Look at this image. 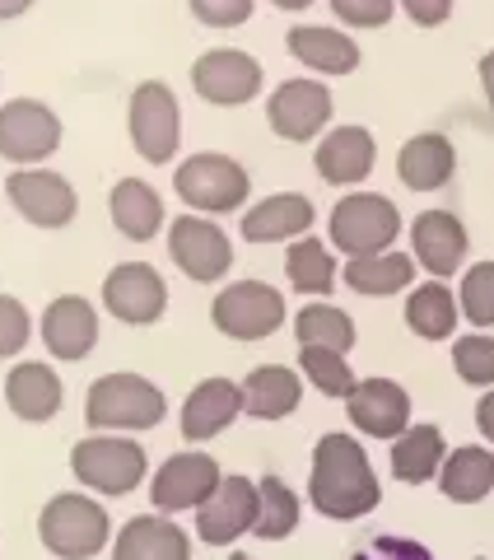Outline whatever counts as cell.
<instances>
[{"instance_id":"74e56055","label":"cell","mask_w":494,"mask_h":560,"mask_svg":"<svg viewBox=\"0 0 494 560\" xmlns=\"http://www.w3.org/2000/svg\"><path fill=\"white\" fill-rule=\"evenodd\" d=\"M452 370L475 388H494V337H462L452 346Z\"/></svg>"},{"instance_id":"9a60e30c","label":"cell","mask_w":494,"mask_h":560,"mask_svg":"<svg viewBox=\"0 0 494 560\" xmlns=\"http://www.w3.org/2000/svg\"><path fill=\"white\" fill-rule=\"evenodd\" d=\"M267 121L285 140H313L331 121V94L317 80H285L267 103Z\"/></svg>"},{"instance_id":"8d00e7d4","label":"cell","mask_w":494,"mask_h":560,"mask_svg":"<svg viewBox=\"0 0 494 560\" xmlns=\"http://www.w3.org/2000/svg\"><path fill=\"white\" fill-rule=\"evenodd\" d=\"M462 313L475 327H494V261H475L462 276Z\"/></svg>"},{"instance_id":"30bf717a","label":"cell","mask_w":494,"mask_h":560,"mask_svg":"<svg viewBox=\"0 0 494 560\" xmlns=\"http://www.w3.org/2000/svg\"><path fill=\"white\" fill-rule=\"evenodd\" d=\"M103 308L131 327H150V323L164 318L168 285L154 267H145V261H127V267L108 271V280H103Z\"/></svg>"},{"instance_id":"7c38bea8","label":"cell","mask_w":494,"mask_h":560,"mask_svg":"<svg viewBox=\"0 0 494 560\" xmlns=\"http://www.w3.org/2000/svg\"><path fill=\"white\" fill-rule=\"evenodd\" d=\"M220 481H224V471L215 467L210 453H178V458H168L154 471L150 495L164 514H183V510H201L220 490Z\"/></svg>"},{"instance_id":"4dcf8cb0","label":"cell","mask_w":494,"mask_h":560,"mask_svg":"<svg viewBox=\"0 0 494 560\" xmlns=\"http://www.w3.org/2000/svg\"><path fill=\"white\" fill-rule=\"evenodd\" d=\"M405 323H411V331H415V337H425V341L452 337V327H457V294L448 285H438V280H430V285H420L411 300H405Z\"/></svg>"},{"instance_id":"4316f807","label":"cell","mask_w":494,"mask_h":560,"mask_svg":"<svg viewBox=\"0 0 494 560\" xmlns=\"http://www.w3.org/2000/svg\"><path fill=\"white\" fill-rule=\"evenodd\" d=\"M298 393H304V383H298L294 370H285V364H261V370H252L243 383V411L257 420H285L298 407Z\"/></svg>"},{"instance_id":"1f68e13d","label":"cell","mask_w":494,"mask_h":560,"mask_svg":"<svg viewBox=\"0 0 494 560\" xmlns=\"http://www.w3.org/2000/svg\"><path fill=\"white\" fill-rule=\"evenodd\" d=\"M415 261L401 253H378V257H350L345 261V285L360 294H397L411 285Z\"/></svg>"},{"instance_id":"e575fe53","label":"cell","mask_w":494,"mask_h":560,"mask_svg":"<svg viewBox=\"0 0 494 560\" xmlns=\"http://www.w3.org/2000/svg\"><path fill=\"white\" fill-rule=\"evenodd\" d=\"M294 331H298V346H327V350H341V355L355 346V323L331 304H308L294 318Z\"/></svg>"},{"instance_id":"ffe728a7","label":"cell","mask_w":494,"mask_h":560,"mask_svg":"<svg viewBox=\"0 0 494 560\" xmlns=\"http://www.w3.org/2000/svg\"><path fill=\"white\" fill-rule=\"evenodd\" d=\"M411 243H415V261L434 276H452L467 257V230L448 210H425L411 224Z\"/></svg>"},{"instance_id":"b9f144b4","label":"cell","mask_w":494,"mask_h":560,"mask_svg":"<svg viewBox=\"0 0 494 560\" xmlns=\"http://www.w3.org/2000/svg\"><path fill=\"white\" fill-rule=\"evenodd\" d=\"M401 10L411 14L415 24H425V28H434V24H444L448 14H452V0H401Z\"/></svg>"},{"instance_id":"8fae6325","label":"cell","mask_w":494,"mask_h":560,"mask_svg":"<svg viewBox=\"0 0 494 560\" xmlns=\"http://www.w3.org/2000/svg\"><path fill=\"white\" fill-rule=\"evenodd\" d=\"M5 191H10L14 210H20L28 224H38V230H61V224L75 220V206H80L75 187L51 168H14Z\"/></svg>"},{"instance_id":"4fadbf2b","label":"cell","mask_w":494,"mask_h":560,"mask_svg":"<svg viewBox=\"0 0 494 560\" xmlns=\"http://www.w3.org/2000/svg\"><path fill=\"white\" fill-rule=\"evenodd\" d=\"M168 257L191 276V280H220L228 267H234V248L220 224H210L201 215H183L173 220L168 230Z\"/></svg>"},{"instance_id":"52a82bcc","label":"cell","mask_w":494,"mask_h":560,"mask_svg":"<svg viewBox=\"0 0 494 560\" xmlns=\"http://www.w3.org/2000/svg\"><path fill=\"white\" fill-rule=\"evenodd\" d=\"M61 145V117L38 98H14L0 108V154L20 168H38Z\"/></svg>"},{"instance_id":"e0dca14e","label":"cell","mask_w":494,"mask_h":560,"mask_svg":"<svg viewBox=\"0 0 494 560\" xmlns=\"http://www.w3.org/2000/svg\"><path fill=\"white\" fill-rule=\"evenodd\" d=\"M355 430L374 434V440H401L411 430V397L392 378H364L355 393L345 397Z\"/></svg>"},{"instance_id":"3957f363","label":"cell","mask_w":494,"mask_h":560,"mask_svg":"<svg viewBox=\"0 0 494 560\" xmlns=\"http://www.w3.org/2000/svg\"><path fill=\"white\" fill-rule=\"evenodd\" d=\"M108 514H103V504L80 495V490H70V495H57L47 500V510L38 518V537L51 556L61 560H90L103 551V541H108Z\"/></svg>"},{"instance_id":"ba28073f","label":"cell","mask_w":494,"mask_h":560,"mask_svg":"<svg viewBox=\"0 0 494 560\" xmlns=\"http://www.w3.org/2000/svg\"><path fill=\"white\" fill-rule=\"evenodd\" d=\"M247 168L234 164L228 154H191L178 168V197L187 206L205 210V215H224L247 201Z\"/></svg>"},{"instance_id":"2e32d148","label":"cell","mask_w":494,"mask_h":560,"mask_svg":"<svg viewBox=\"0 0 494 560\" xmlns=\"http://www.w3.org/2000/svg\"><path fill=\"white\" fill-rule=\"evenodd\" d=\"M257 523V481L247 477H224L220 490L197 510V533L210 547H228Z\"/></svg>"},{"instance_id":"7bdbcfd3","label":"cell","mask_w":494,"mask_h":560,"mask_svg":"<svg viewBox=\"0 0 494 560\" xmlns=\"http://www.w3.org/2000/svg\"><path fill=\"white\" fill-rule=\"evenodd\" d=\"M355 560H430L425 547H415V541H392V537H383L374 556H355Z\"/></svg>"},{"instance_id":"9c48e42d","label":"cell","mask_w":494,"mask_h":560,"mask_svg":"<svg viewBox=\"0 0 494 560\" xmlns=\"http://www.w3.org/2000/svg\"><path fill=\"white\" fill-rule=\"evenodd\" d=\"M210 313H215V327L224 331V337L261 341L285 323V300H280L271 285H261V280H238V285L220 290V300Z\"/></svg>"},{"instance_id":"5b68a950","label":"cell","mask_w":494,"mask_h":560,"mask_svg":"<svg viewBox=\"0 0 494 560\" xmlns=\"http://www.w3.org/2000/svg\"><path fill=\"white\" fill-rule=\"evenodd\" d=\"M70 467H75L80 486L98 490V495H127L145 481V448L117 434H90L70 448Z\"/></svg>"},{"instance_id":"ac0fdd59","label":"cell","mask_w":494,"mask_h":560,"mask_svg":"<svg viewBox=\"0 0 494 560\" xmlns=\"http://www.w3.org/2000/svg\"><path fill=\"white\" fill-rule=\"evenodd\" d=\"M43 341L57 360H84L98 341V313L80 294H61L43 313Z\"/></svg>"},{"instance_id":"836d02e7","label":"cell","mask_w":494,"mask_h":560,"mask_svg":"<svg viewBox=\"0 0 494 560\" xmlns=\"http://www.w3.org/2000/svg\"><path fill=\"white\" fill-rule=\"evenodd\" d=\"M285 271L298 294H331L337 285V261L317 238H294V248L285 253Z\"/></svg>"},{"instance_id":"7dc6e473","label":"cell","mask_w":494,"mask_h":560,"mask_svg":"<svg viewBox=\"0 0 494 560\" xmlns=\"http://www.w3.org/2000/svg\"><path fill=\"white\" fill-rule=\"evenodd\" d=\"M280 10H304V5H313V0H275Z\"/></svg>"},{"instance_id":"6da1fadb","label":"cell","mask_w":494,"mask_h":560,"mask_svg":"<svg viewBox=\"0 0 494 560\" xmlns=\"http://www.w3.org/2000/svg\"><path fill=\"white\" fill-rule=\"evenodd\" d=\"M378 477L368 467V453L350 434H322L313 448V477L308 500L327 518H360L378 504Z\"/></svg>"},{"instance_id":"603a6c76","label":"cell","mask_w":494,"mask_h":560,"mask_svg":"<svg viewBox=\"0 0 494 560\" xmlns=\"http://www.w3.org/2000/svg\"><path fill=\"white\" fill-rule=\"evenodd\" d=\"M61 378L47 370V364L38 360H24V364H14L10 378H5V401H10V411L28 420V425H43V420H51L61 411Z\"/></svg>"},{"instance_id":"60d3db41","label":"cell","mask_w":494,"mask_h":560,"mask_svg":"<svg viewBox=\"0 0 494 560\" xmlns=\"http://www.w3.org/2000/svg\"><path fill=\"white\" fill-rule=\"evenodd\" d=\"M331 10H337L345 24H355V28H378V24L392 20L397 0H331Z\"/></svg>"},{"instance_id":"83f0119b","label":"cell","mask_w":494,"mask_h":560,"mask_svg":"<svg viewBox=\"0 0 494 560\" xmlns=\"http://www.w3.org/2000/svg\"><path fill=\"white\" fill-rule=\"evenodd\" d=\"M444 463H448V444L434 425H411L392 444V477L405 481V486H420V481L438 477Z\"/></svg>"},{"instance_id":"d4e9b609","label":"cell","mask_w":494,"mask_h":560,"mask_svg":"<svg viewBox=\"0 0 494 560\" xmlns=\"http://www.w3.org/2000/svg\"><path fill=\"white\" fill-rule=\"evenodd\" d=\"M452 168H457V154L448 145V136H438V131L411 136L401 145V154H397V173H401V183L411 187V191L444 187L452 178Z\"/></svg>"},{"instance_id":"d6986e66","label":"cell","mask_w":494,"mask_h":560,"mask_svg":"<svg viewBox=\"0 0 494 560\" xmlns=\"http://www.w3.org/2000/svg\"><path fill=\"white\" fill-rule=\"evenodd\" d=\"M243 416V388L228 378H205L191 388V397L183 401V434L191 444L215 440L220 430H228Z\"/></svg>"},{"instance_id":"44dd1931","label":"cell","mask_w":494,"mask_h":560,"mask_svg":"<svg viewBox=\"0 0 494 560\" xmlns=\"http://www.w3.org/2000/svg\"><path fill=\"white\" fill-rule=\"evenodd\" d=\"M374 160H378V150H374V136L364 127H337L331 136H322V145H317V173L337 187L364 183L368 173H374Z\"/></svg>"},{"instance_id":"ee69618b","label":"cell","mask_w":494,"mask_h":560,"mask_svg":"<svg viewBox=\"0 0 494 560\" xmlns=\"http://www.w3.org/2000/svg\"><path fill=\"white\" fill-rule=\"evenodd\" d=\"M475 425H481V434L494 444V388L481 397V407H475Z\"/></svg>"},{"instance_id":"7a4b0ae2","label":"cell","mask_w":494,"mask_h":560,"mask_svg":"<svg viewBox=\"0 0 494 560\" xmlns=\"http://www.w3.org/2000/svg\"><path fill=\"white\" fill-rule=\"evenodd\" d=\"M168 411L164 393L140 374H108L84 397V420L94 430H150Z\"/></svg>"},{"instance_id":"d6a6232c","label":"cell","mask_w":494,"mask_h":560,"mask_svg":"<svg viewBox=\"0 0 494 560\" xmlns=\"http://www.w3.org/2000/svg\"><path fill=\"white\" fill-rule=\"evenodd\" d=\"M298 528V495L280 481V477H261L257 481V523L252 533L261 541H280Z\"/></svg>"},{"instance_id":"f6af8a7d","label":"cell","mask_w":494,"mask_h":560,"mask_svg":"<svg viewBox=\"0 0 494 560\" xmlns=\"http://www.w3.org/2000/svg\"><path fill=\"white\" fill-rule=\"evenodd\" d=\"M481 84H485V98H490V108H494V51L481 61Z\"/></svg>"},{"instance_id":"d590c367","label":"cell","mask_w":494,"mask_h":560,"mask_svg":"<svg viewBox=\"0 0 494 560\" xmlns=\"http://www.w3.org/2000/svg\"><path fill=\"white\" fill-rule=\"evenodd\" d=\"M298 370H304L313 388L327 393V397H350L360 388V378L345 364V355L341 350H327V346H304L298 350Z\"/></svg>"},{"instance_id":"7402d4cb","label":"cell","mask_w":494,"mask_h":560,"mask_svg":"<svg viewBox=\"0 0 494 560\" xmlns=\"http://www.w3.org/2000/svg\"><path fill=\"white\" fill-rule=\"evenodd\" d=\"M313 224V201L298 191H280V197L257 201L243 215V238L247 243H285V238H304Z\"/></svg>"},{"instance_id":"bcb514c9","label":"cell","mask_w":494,"mask_h":560,"mask_svg":"<svg viewBox=\"0 0 494 560\" xmlns=\"http://www.w3.org/2000/svg\"><path fill=\"white\" fill-rule=\"evenodd\" d=\"M33 0H0V20H14V14H24Z\"/></svg>"},{"instance_id":"f546056e","label":"cell","mask_w":494,"mask_h":560,"mask_svg":"<svg viewBox=\"0 0 494 560\" xmlns=\"http://www.w3.org/2000/svg\"><path fill=\"white\" fill-rule=\"evenodd\" d=\"M438 490L457 504H475L494 490V453L490 448H452L444 471H438Z\"/></svg>"},{"instance_id":"484cf974","label":"cell","mask_w":494,"mask_h":560,"mask_svg":"<svg viewBox=\"0 0 494 560\" xmlns=\"http://www.w3.org/2000/svg\"><path fill=\"white\" fill-rule=\"evenodd\" d=\"M290 51L308 70H322V75H350V70L360 66L355 38H345V33H337V28H317V24L290 28Z\"/></svg>"},{"instance_id":"c3c4849f","label":"cell","mask_w":494,"mask_h":560,"mask_svg":"<svg viewBox=\"0 0 494 560\" xmlns=\"http://www.w3.org/2000/svg\"><path fill=\"white\" fill-rule=\"evenodd\" d=\"M228 560H252V556H243V551H234V556H228Z\"/></svg>"},{"instance_id":"f1b7e54d","label":"cell","mask_w":494,"mask_h":560,"mask_svg":"<svg viewBox=\"0 0 494 560\" xmlns=\"http://www.w3.org/2000/svg\"><path fill=\"white\" fill-rule=\"evenodd\" d=\"M113 224L127 238L150 243L158 234V224H164V201H158V191L140 178H121L113 187Z\"/></svg>"},{"instance_id":"ab89813d","label":"cell","mask_w":494,"mask_h":560,"mask_svg":"<svg viewBox=\"0 0 494 560\" xmlns=\"http://www.w3.org/2000/svg\"><path fill=\"white\" fill-rule=\"evenodd\" d=\"M187 5L210 28H234V24H243L247 14H252V0H187Z\"/></svg>"},{"instance_id":"f35d334b","label":"cell","mask_w":494,"mask_h":560,"mask_svg":"<svg viewBox=\"0 0 494 560\" xmlns=\"http://www.w3.org/2000/svg\"><path fill=\"white\" fill-rule=\"evenodd\" d=\"M28 308L20 300H10V294H0V360L20 355L24 341H28Z\"/></svg>"},{"instance_id":"8992f818","label":"cell","mask_w":494,"mask_h":560,"mask_svg":"<svg viewBox=\"0 0 494 560\" xmlns=\"http://www.w3.org/2000/svg\"><path fill=\"white\" fill-rule=\"evenodd\" d=\"M127 127L136 150L145 154L150 164H168L178 154V140H183V113H178V98H173L168 84L145 80L140 90L131 94V108H127Z\"/></svg>"},{"instance_id":"277c9868","label":"cell","mask_w":494,"mask_h":560,"mask_svg":"<svg viewBox=\"0 0 494 560\" xmlns=\"http://www.w3.org/2000/svg\"><path fill=\"white\" fill-rule=\"evenodd\" d=\"M397 234H401V215L378 191H355V197H345L331 210V243L345 257H378L392 248Z\"/></svg>"},{"instance_id":"5bb4252c","label":"cell","mask_w":494,"mask_h":560,"mask_svg":"<svg viewBox=\"0 0 494 560\" xmlns=\"http://www.w3.org/2000/svg\"><path fill=\"white\" fill-rule=\"evenodd\" d=\"M191 84H197V94L205 103L234 108V103L257 98V90H261V66L247 57V51L220 47V51H205V57L191 66Z\"/></svg>"},{"instance_id":"cb8c5ba5","label":"cell","mask_w":494,"mask_h":560,"mask_svg":"<svg viewBox=\"0 0 494 560\" xmlns=\"http://www.w3.org/2000/svg\"><path fill=\"white\" fill-rule=\"evenodd\" d=\"M113 560H191V541H187V533L178 528V523L140 514L121 528Z\"/></svg>"}]
</instances>
